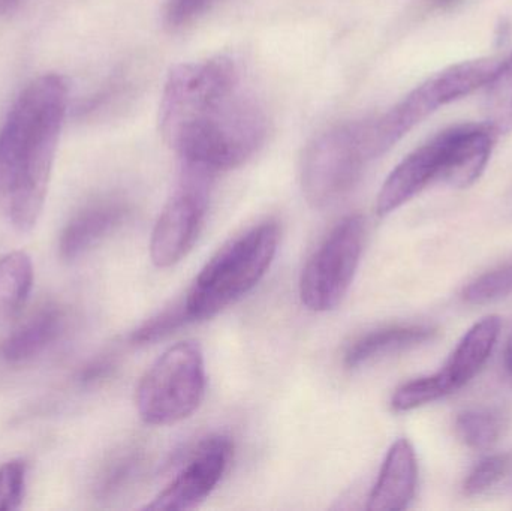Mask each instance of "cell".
Segmentation results:
<instances>
[{
	"label": "cell",
	"instance_id": "cb8c5ba5",
	"mask_svg": "<svg viewBox=\"0 0 512 511\" xmlns=\"http://www.w3.org/2000/svg\"><path fill=\"white\" fill-rule=\"evenodd\" d=\"M507 467V456L495 455L484 458L469 473L465 486H463L465 494L469 495V497H474V495H480L483 492L489 491L490 488H493L504 477Z\"/></svg>",
	"mask_w": 512,
	"mask_h": 511
},
{
	"label": "cell",
	"instance_id": "7c38bea8",
	"mask_svg": "<svg viewBox=\"0 0 512 511\" xmlns=\"http://www.w3.org/2000/svg\"><path fill=\"white\" fill-rule=\"evenodd\" d=\"M447 129L448 162L442 182L451 188H469L489 165L498 129L490 122L460 123Z\"/></svg>",
	"mask_w": 512,
	"mask_h": 511
},
{
	"label": "cell",
	"instance_id": "ba28073f",
	"mask_svg": "<svg viewBox=\"0 0 512 511\" xmlns=\"http://www.w3.org/2000/svg\"><path fill=\"white\" fill-rule=\"evenodd\" d=\"M501 327V318L496 315H490L474 324L441 371L409 381L396 390L391 399L393 410L397 413L415 410L465 387L486 365L498 341Z\"/></svg>",
	"mask_w": 512,
	"mask_h": 511
},
{
	"label": "cell",
	"instance_id": "83f0119b",
	"mask_svg": "<svg viewBox=\"0 0 512 511\" xmlns=\"http://www.w3.org/2000/svg\"><path fill=\"white\" fill-rule=\"evenodd\" d=\"M505 362H507V368L510 369L512 374V336L510 342L507 345V353H505Z\"/></svg>",
	"mask_w": 512,
	"mask_h": 511
},
{
	"label": "cell",
	"instance_id": "6da1fadb",
	"mask_svg": "<svg viewBox=\"0 0 512 511\" xmlns=\"http://www.w3.org/2000/svg\"><path fill=\"white\" fill-rule=\"evenodd\" d=\"M161 132L183 165L215 176L255 155L267 137V117L243 86L230 56L171 69L161 102Z\"/></svg>",
	"mask_w": 512,
	"mask_h": 511
},
{
	"label": "cell",
	"instance_id": "9a60e30c",
	"mask_svg": "<svg viewBox=\"0 0 512 511\" xmlns=\"http://www.w3.org/2000/svg\"><path fill=\"white\" fill-rule=\"evenodd\" d=\"M436 330L424 324L382 327L360 336L349 345L345 353V365L358 368L372 360L409 350L432 341Z\"/></svg>",
	"mask_w": 512,
	"mask_h": 511
},
{
	"label": "cell",
	"instance_id": "603a6c76",
	"mask_svg": "<svg viewBox=\"0 0 512 511\" xmlns=\"http://www.w3.org/2000/svg\"><path fill=\"white\" fill-rule=\"evenodd\" d=\"M27 465L20 459L0 467V511L20 509L26 489Z\"/></svg>",
	"mask_w": 512,
	"mask_h": 511
},
{
	"label": "cell",
	"instance_id": "484cf974",
	"mask_svg": "<svg viewBox=\"0 0 512 511\" xmlns=\"http://www.w3.org/2000/svg\"><path fill=\"white\" fill-rule=\"evenodd\" d=\"M113 362L108 359L96 360L92 365L87 366L83 372H81V381L84 384L98 383V381L104 380L113 371Z\"/></svg>",
	"mask_w": 512,
	"mask_h": 511
},
{
	"label": "cell",
	"instance_id": "44dd1931",
	"mask_svg": "<svg viewBox=\"0 0 512 511\" xmlns=\"http://www.w3.org/2000/svg\"><path fill=\"white\" fill-rule=\"evenodd\" d=\"M512 293V264L499 267L475 279L465 288L466 302L471 305H484Z\"/></svg>",
	"mask_w": 512,
	"mask_h": 511
},
{
	"label": "cell",
	"instance_id": "9c48e42d",
	"mask_svg": "<svg viewBox=\"0 0 512 511\" xmlns=\"http://www.w3.org/2000/svg\"><path fill=\"white\" fill-rule=\"evenodd\" d=\"M212 179L207 171L183 165L182 182L153 228L150 258L156 267L174 266L194 248L206 219Z\"/></svg>",
	"mask_w": 512,
	"mask_h": 511
},
{
	"label": "cell",
	"instance_id": "ac0fdd59",
	"mask_svg": "<svg viewBox=\"0 0 512 511\" xmlns=\"http://www.w3.org/2000/svg\"><path fill=\"white\" fill-rule=\"evenodd\" d=\"M456 432L469 449L486 450L501 437L502 420L493 411L474 408L457 417Z\"/></svg>",
	"mask_w": 512,
	"mask_h": 511
},
{
	"label": "cell",
	"instance_id": "277c9868",
	"mask_svg": "<svg viewBox=\"0 0 512 511\" xmlns=\"http://www.w3.org/2000/svg\"><path fill=\"white\" fill-rule=\"evenodd\" d=\"M502 60L498 57H483L448 66L415 87L387 113L378 119L367 120V143L372 159L387 153L439 108L465 98L481 87L489 86L498 74Z\"/></svg>",
	"mask_w": 512,
	"mask_h": 511
},
{
	"label": "cell",
	"instance_id": "8992f818",
	"mask_svg": "<svg viewBox=\"0 0 512 511\" xmlns=\"http://www.w3.org/2000/svg\"><path fill=\"white\" fill-rule=\"evenodd\" d=\"M372 161L366 122L334 126L309 144L301 165V186L313 207L324 209L345 197Z\"/></svg>",
	"mask_w": 512,
	"mask_h": 511
},
{
	"label": "cell",
	"instance_id": "ffe728a7",
	"mask_svg": "<svg viewBox=\"0 0 512 511\" xmlns=\"http://www.w3.org/2000/svg\"><path fill=\"white\" fill-rule=\"evenodd\" d=\"M140 470L141 458L138 453L129 452L114 459L99 480L98 497L101 500L119 497L132 485Z\"/></svg>",
	"mask_w": 512,
	"mask_h": 511
},
{
	"label": "cell",
	"instance_id": "4316f807",
	"mask_svg": "<svg viewBox=\"0 0 512 511\" xmlns=\"http://www.w3.org/2000/svg\"><path fill=\"white\" fill-rule=\"evenodd\" d=\"M15 3H17V0H0V15L11 11V9L14 8Z\"/></svg>",
	"mask_w": 512,
	"mask_h": 511
},
{
	"label": "cell",
	"instance_id": "2e32d148",
	"mask_svg": "<svg viewBox=\"0 0 512 511\" xmlns=\"http://www.w3.org/2000/svg\"><path fill=\"white\" fill-rule=\"evenodd\" d=\"M62 326L63 317L57 309H44L2 342L0 354L11 363L33 359L56 341Z\"/></svg>",
	"mask_w": 512,
	"mask_h": 511
},
{
	"label": "cell",
	"instance_id": "7402d4cb",
	"mask_svg": "<svg viewBox=\"0 0 512 511\" xmlns=\"http://www.w3.org/2000/svg\"><path fill=\"white\" fill-rule=\"evenodd\" d=\"M188 323H191V320H189L185 305L182 303V305L167 309L158 317L144 323L140 329L132 333L131 341L137 345L152 344V342L171 335V333L176 332L177 329Z\"/></svg>",
	"mask_w": 512,
	"mask_h": 511
},
{
	"label": "cell",
	"instance_id": "4fadbf2b",
	"mask_svg": "<svg viewBox=\"0 0 512 511\" xmlns=\"http://www.w3.org/2000/svg\"><path fill=\"white\" fill-rule=\"evenodd\" d=\"M418 483L417 455L406 438H400L388 450L378 480L370 492L367 510L399 511L414 500Z\"/></svg>",
	"mask_w": 512,
	"mask_h": 511
},
{
	"label": "cell",
	"instance_id": "e0dca14e",
	"mask_svg": "<svg viewBox=\"0 0 512 511\" xmlns=\"http://www.w3.org/2000/svg\"><path fill=\"white\" fill-rule=\"evenodd\" d=\"M32 285L33 264L26 252H9L0 258V326L21 311Z\"/></svg>",
	"mask_w": 512,
	"mask_h": 511
},
{
	"label": "cell",
	"instance_id": "52a82bcc",
	"mask_svg": "<svg viewBox=\"0 0 512 511\" xmlns=\"http://www.w3.org/2000/svg\"><path fill=\"white\" fill-rule=\"evenodd\" d=\"M363 245L360 215L346 216L325 237L301 273L300 299L309 311H333L342 303L357 273Z\"/></svg>",
	"mask_w": 512,
	"mask_h": 511
},
{
	"label": "cell",
	"instance_id": "7a4b0ae2",
	"mask_svg": "<svg viewBox=\"0 0 512 511\" xmlns=\"http://www.w3.org/2000/svg\"><path fill=\"white\" fill-rule=\"evenodd\" d=\"M68 107V84L57 74L30 81L0 129V210L27 233L47 197L60 131Z\"/></svg>",
	"mask_w": 512,
	"mask_h": 511
},
{
	"label": "cell",
	"instance_id": "8fae6325",
	"mask_svg": "<svg viewBox=\"0 0 512 511\" xmlns=\"http://www.w3.org/2000/svg\"><path fill=\"white\" fill-rule=\"evenodd\" d=\"M448 161L447 129L409 153L385 180L376 200V212L387 216L405 206L435 182H442Z\"/></svg>",
	"mask_w": 512,
	"mask_h": 511
},
{
	"label": "cell",
	"instance_id": "5bb4252c",
	"mask_svg": "<svg viewBox=\"0 0 512 511\" xmlns=\"http://www.w3.org/2000/svg\"><path fill=\"white\" fill-rule=\"evenodd\" d=\"M129 215L128 204L107 200L81 210L63 228L59 251L65 260H75L117 230Z\"/></svg>",
	"mask_w": 512,
	"mask_h": 511
},
{
	"label": "cell",
	"instance_id": "30bf717a",
	"mask_svg": "<svg viewBox=\"0 0 512 511\" xmlns=\"http://www.w3.org/2000/svg\"><path fill=\"white\" fill-rule=\"evenodd\" d=\"M234 444L225 435H212L198 444L182 470L144 510L182 511L200 506L224 479Z\"/></svg>",
	"mask_w": 512,
	"mask_h": 511
},
{
	"label": "cell",
	"instance_id": "3957f363",
	"mask_svg": "<svg viewBox=\"0 0 512 511\" xmlns=\"http://www.w3.org/2000/svg\"><path fill=\"white\" fill-rule=\"evenodd\" d=\"M279 240V225L268 221L219 249L183 302L191 323L215 317L255 288L270 269Z\"/></svg>",
	"mask_w": 512,
	"mask_h": 511
},
{
	"label": "cell",
	"instance_id": "5b68a950",
	"mask_svg": "<svg viewBox=\"0 0 512 511\" xmlns=\"http://www.w3.org/2000/svg\"><path fill=\"white\" fill-rule=\"evenodd\" d=\"M203 351L194 341L168 348L146 372L137 389V410L143 422L168 426L191 417L206 395Z\"/></svg>",
	"mask_w": 512,
	"mask_h": 511
},
{
	"label": "cell",
	"instance_id": "d4e9b609",
	"mask_svg": "<svg viewBox=\"0 0 512 511\" xmlns=\"http://www.w3.org/2000/svg\"><path fill=\"white\" fill-rule=\"evenodd\" d=\"M219 0H167L164 23L168 29L179 30L194 23Z\"/></svg>",
	"mask_w": 512,
	"mask_h": 511
},
{
	"label": "cell",
	"instance_id": "d6986e66",
	"mask_svg": "<svg viewBox=\"0 0 512 511\" xmlns=\"http://www.w3.org/2000/svg\"><path fill=\"white\" fill-rule=\"evenodd\" d=\"M489 122L502 132L512 131V53L502 60L501 68L487 86Z\"/></svg>",
	"mask_w": 512,
	"mask_h": 511
}]
</instances>
